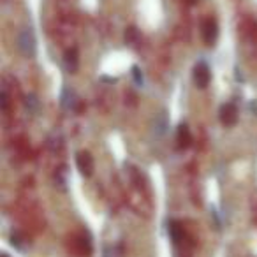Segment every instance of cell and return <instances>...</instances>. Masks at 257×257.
Wrapping results in <instances>:
<instances>
[{
    "mask_svg": "<svg viewBox=\"0 0 257 257\" xmlns=\"http://www.w3.org/2000/svg\"><path fill=\"white\" fill-rule=\"evenodd\" d=\"M36 46H37V41L36 36H34V30L32 29H23L22 32L18 34V50L23 57L30 58L36 55Z\"/></svg>",
    "mask_w": 257,
    "mask_h": 257,
    "instance_id": "obj_1",
    "label": "cell"
},
{
    "mask_svg": "<svg viewBox=\"0 0 257 257\" xmlns=\"http://www.w3.org/2000/svg\"><path fill=\"white\" fill-rule=\"evenodd\" d=\"M169 128V118H168V113L166 111H161L159 114H155V118L152 120V125H150V131L155 138H162L166 133H168Z\"/></svg>",
    "mask_w": 257,
    "mask_h": 257,
    "instance_id": "obj_2",
    "label": "cell"
},
{
    "mask_svg": "<svg viewBox=\"0 0 257 257\" xmlns=\"http://www.w3.org/2000/svg\"><path fill=\"white\" fill-rule=\"evenodd\" d=\"M210 79H211V72L210 67H208L206 62H197L196 69H194V81L199 88H206L210 85Z\"/></svg>",
    "mask_w": 257,
    "mask_h": 257,
    "instance_id": "obj_3",
    "label": "cell"
},
{
    "mask_svg": "<svg viewBox=\"0 0 257 257\" xmlns=\"http://www.w3.org/2000/svg\"><path fill=\"white\" fill-rule=\"evenodd\" d=\"M218 37V27H217V22L211 18L204 20L203 23V41L208 44V46H211V44L217 41Z\"/></svg>",
    "mask_w": 257,
    "mask_h": 257,
    "instance_id": "obj_4",
    "label": "cell"
},
{
    "mask_svg": "<svg viewBox=\"0 0 257 257\" xmlns=\"http://www.w3.org/2000/svg\"><path fill=\"white\" fill-rule=\"evenodd\" d=\"M236 120H238V107H236V104H224L220 107V121L224 125H234Z\"/></svg>",
    "mask_w": 257,
    "mask_h": 257,
    "instance_id": "obj_5",
    "label": "cell"
},
{
    "mask_svg": "<svg viewBox=\"0 0 257 257\" xmlns=\"http://www.w3.org/2000/svg\"><path fill=\"white\" fill-rule=\"evenodd\" d=\"M76 164H78V169L83 176H90L93 173V159H92V155L86 154V152L78 154V157H76Z\"/></svg>",
    "mask_w": 257,
    "mask_h": 257,
    "instance_id": "obj_6",
    "label": "cell"
},
{
    "mask_svg": "<svg viewBox=\"0 0 257 257\" xmlns=\"http://www.w3.org/2000/svg\"><path fill=\"white\" fill-rule=\"evenodd\" d=\"M60 104H62V107H64V109H67V111L74 109V107L78 106V95H76L74 90L69 88V86H65V88L62 90Z\"/></svg>",
    "mask_w": 257,
    "mask_h": 257,
    "instance_id": "obj_7",
    "label": "cell"
},
{
    "mask_svg": "<svg viewBox=\"0 0 257 257\" xmlns=\"http://www.w3.org/2000/svg\"><path fill=\"white\" fill-rule=\"evenodd\" d=\"M190 141H192V138H190L189 127H187V125H180L178 131H176V147H178L180 150H183V148L189 147Z\"/></svg>",
    "mask_w": 257,
    "mask_h": 257,
    "instance_id": "obj_8",
    "label": "cell"
},
{
    "mask_svg": "<svg viewBox=\"0 0 257 257\" xmlns=\"http://www.w3.org/2000/svg\"><path fill=\"white\" fill-rule=\"evenodd\" d=\"M78 65H79L78 51H76V50L65 51V55H64V67H65V71L71 72V74H72V72H76Z\"/></svg>",
    "mask_w": 257,
    "mask_h": 257,
    "instance_id": "obj_9",
    "label": "cell"
},
{
    "mask_svg": "<svg viewBox=\"0 0 257 257\" xmlns=\"http://www.w3.org/2000/svg\"><path fill=\"white\" fill-rule=\"evenodd\" d=\"M168 231H169V236H171V239L175 243H180L183 239V225L180 224L178 220H171V222H169Z\"/></svg>",
    "mask_w": 257,
    "mask_h": 257,
    "instance_id": "obj_10",
    "label": "cell"
},
{
    "mask_svg": "<svg viewBox=\"0 0 257 257\" xmlns=\"http://www.w3.org/2000/svg\"><path fill=\"white\" fill-rule=\"evenodd\" d=\"M11 245L18 250H25V246H27L25 236H23L22 232H13L11 234Z\"/></svg>",
    "mask_w": 257,
    "mask_h": 257,
    "instance_id": "obj_11",
    "label": "cell"
},
{
    "mask_svg": "<svg viewBox=\"0 0 257 257\" xmlns=\"http://www.w3.org/2000/svg\"><path fill=\"white\" fill-rule=\"evenodd\" d=\"M25 107L30 111V113H37L39 111V100H37L36 95H27L25 97Z\"/></svg>",
    "mask_w": 257,
    "mask_h": 257,
    "instance_id": "obj_12",
    "label": "cell"
},
{
    "mask_svg": "<svg viewBox=\"0 0 257 257\" xmlns=\"http://www.w3.org/2000/svg\"><path fill=\"white\" fill-rule=\"evenodd\" d=\"M102 257H121V248H120V246L104 245V248H102Z\"/></svg>",
    "mask_w": 257,
    "mask_h": 257,
    "instance_id": "obj_13",
    "label": "cell"
},
{
    "mask_svg": "<svg viewBox=\"0 0 257 257\" xmlns=\"http://www.w3.org/2000/svg\"><path fill=\"white\" fill-rule=\"evenodd\" d=\"M131 71H133V79H134V83H136L138 86H143V85H145L143 71H141V69L138 67V65H134V67L131 69Z\"/></svg>",
    "mask_w": 257,
    "mask_h": 257,
    "instance_id": "obj_14",
    "label": "cell"
},
{
    "mask_svg": "<svg viewBox=\"0 0 257 257\" xmlns=\"http://www.w3.org/2000/svg\"><path fill=\"white\" fill-rule=\"evenodd\" d=\"M8 104H9V97H8V90L2 88V111L8 109Z\"/></svg>",
    "mask_w": 257,
    "mask_h": 257,
    "instance_id": "obj_15",
    "label": "cell"
},
{
    "mask_svg": "<svg viewBox=\"0 0 257 257\" xmlns=\"http://www.w3.org/2000/svg\"><path fill=\"white\" fill-rule=\"evenodd\" d=\"M134 37H136V29H128L127 34H125V41H127V43H133Z\"/></svg>",
    "mask_w": 257,
    "mask_h": 257,
    "instance_id": "obj_16",
    "label": "cell"
},
{
    "mask_svg": "<svg viewBox=\"0 0 257 257\" xmlns=\"http://www.w3.org/2000/svg\"><path fill=\"white\" fill-rule=\"evenodd\" d=\"M250 109H252L253 113H257V100H253V102L250 104Z\"/></svg>",
    "mask_w": 257,
    "mask_h": 257,
    "instance_id": "obj_17",
    "label": "cell"
},
{
    "mask_svg": "<svg viewBox=\"0 0 257 257\" xmlns=\"http://www.w3.org/2000/svg\"><path fill=\"white\" fill-rule=\"evenodd\" d=\"M187 2H189V4H194V2H196V0H187Z\"/></svg>",
    "mask_w": 257,
    "mask_h": 257,
    "instance_id": "obj_18",
    "label": "cell"
},
{
    "mask_svg": "<svg viewBox=\"0 0 257 257\" xmlns=\"http://www.w3.org/2000/svg\"><path fill=\"white\" fill-rule=\"evenodd\" d=\"M2 257H9V255H8V253H2Z\"/></svg>",
    "mask_w": 257,
    "mask_h": 257,
    "instance_id": "obj_19",
    "label": "cell"
}]
</instances>
